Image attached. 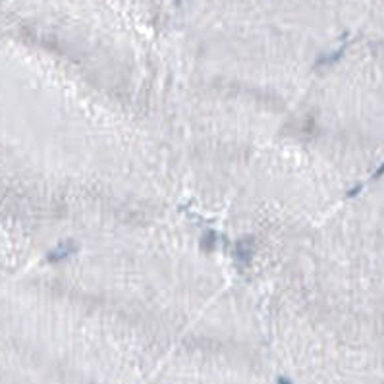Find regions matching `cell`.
<instances>
[{
	"label": "cell",
	"instance_id": "obj_2",
	"mask_svg": "<svg viewBox=\"0 0 384 384\" xmlns=\"http://www.w3.org/2000/svg\"><path fill=\"white\" fill-rule=\"evenodd\" d=\"M278 384H290V382H288L286 378H280V382H278Z\"/></svg>",
	"mask_w": 384,
	"mask_h": 384
},
{
	"label": "cell",
	"instance_id": "obj_1",
	"mask_svg": "<svg viewBox=\"0 0 384 384\" xmlns=\"http://www.w3.org/2000/svg\"><path fill=\"white\" fill-rule=\"evenodd\" d=\"M234 255L237 261H241V263H247L249 257H251V247H249V241L247 239H241V241H237V245L234 249Z\"/></svg>",
	"mask_w": 384,
	"mask_h": 384
}]
</instances>
